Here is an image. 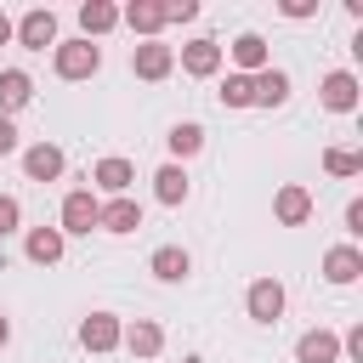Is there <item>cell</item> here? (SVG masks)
Masks as SVG:
<instances>
[{
    "label": "cell",
    "mask_w": 363,
    "mask_h": 363,
    "mask_svg": "<svg viewBox=\"0 0 363 363\" xmlns=\"http://www.w3.org/2000/svg\"><path fill=\"white\" fill-rule=\"evenodd\" d=\"M51 68H57V79H91V74L102 68V51H96L91 40H57Z\"/></svg>",
    "instance_id": "6da1fadb"
},
{
    "label": "cell",
    "mask_w": 363,
    "mask_h": 363,
    "mask_svg": "<svg viewBox=\"0 0 363 363\" xmlns=\"http://www.w3.org/2000/svg\"><path fill=\"white\" fill-rule=\"evenodd\" d=\"M11 40H17V45H28V51H45V45H57V11H51V6H34V11H23V23H11Z\"/></svg>",
    "instance_id": "7a4b0ae2"
},
{
    "label": "cell",
    "mask_w": 363,
    "mask_h": 363,
    "mask_svg": "<svg viewBox=\"0 0 363 363\" xmlns=\"http://www.w3.org/2000/svg\"><path fill=\"white\" fill-rule=\"evenodd\" d=\"M96 216H102V199H96L91 187H74V193L62 199V227H57V233H62V238H68V233H91Z\"/></svg>",
    "instance_id": "3957f363"
},
{
    "label": "cell",
    "mask_w": 363,
    "mask_h": 363,
    "mask_svg": "<svg viewBox=\"0 0 363 363\" xmlns=\"http://www.w3.org/2000/svg\"><path fill=\"white\" fill-rule=\"evenodd\" d=\"M244 306H250L255 323H278V318H284V284H278V278H255Z\"/></svg>",
    "instance_id": "277c9868"
},
{
    "label": "cell",
    "mask_w": 363,
    "mask_h": 363,
    "mask_svg": "<svg viewBox=\"0 0 363 363\" xmlns=\"http://www.w3.org/2000/svg\"><path fill=\"white\" fill-rule=\"evenodd\" d=\"M130 68H136V79H164V74L176 68V51L159 45V40H142V45L130 51Z\"/></svg>",
    "instance_id": "5b68a950"
},
{
    "label": "cell",
    "mask_w": 363,
    "mask_h": 363,
    "mask_svg": "<svg viewBox=\"0 0 363 363\" xmlns=\"http://www.w3.org/2000/svg\"><path fill=\"white\" fill-rule=\"evenodd\" d=\"M119 335H125V329H119L113 312H91V318L79 323V346H85V352H113Z\"/></svg>",
    "instance_id": "8992f818"
},
{
    "label": "cell",
    "mask_w": 363,
    "mask_h": 363,
    "mask_svg": "<svg viewBox=\"0 0 363 363\" xmlns=\"http://www.w3.org/2000/svg\"><path fill=\"white\" fill-rule=\"evenodd\" d=\"M23 176H28V182H57V176H62V147H57V142H34V147L23 153Z\"/></svg>",
    "instance_id": "52a82bcc"
},
{
    "label": "cell",
    "mask_w": 363,
    "mask_h": 363,
    "mask_svg": "<svg viewBox=\"0 0 363 363\" xmlns=\"http://www.w3.org/2000/svg\"><path fill=\"white\" fill-rule=\"evenodd\" d=\"M272 216H278L284 227H306V216H312V193H306L301 182L278 187V199H272Z\"/></svg>",
    "instance_id": "ba28073f"
},
{
    "label": "cell",
    "mask_w": 363,
    "mask_h": 363,
    "mask_svg": "<svg viewBox=\"0 0 363 363\" xmlns=\"http://www.w3.org/2000/svg\"><path fill=\"white\" fill-rule=\"evenodd\" d=\"M323 278H329V284H357V278H363V250H357V244H335V250L323 255Z\"/></svg>",
    "instance_id": "9c48e42d"
},
{
    "label": "cell",
    "mask_w": 363,
    "mask_h": 363,
    "mask_svg": "<svg viewBox=\"0 0 363 363\" xmlns=\"http://www.w3.org/2000/svg\"><path fill=\"white\" fill-rule=\"evenodd\" d=\"M318 96H323V108H329V113H352V108H357V74L335 68V74L323 79V91H318Z\"/></svg>",
    "instance_id": "30bf717a"
},
{
    "label": "cell",
    "mask_w": 363,
    "mask_h": 363,
    "mask_svg": "<svg viewBox=\"0 0 363 363\" xmlns=\"http://www.w3.org/2000/svg\"><path fill=\"white\" fill-rule=\"evenodd\" d=\"M96 227H102V233H136V227H142V204H136L130 193H125V199H108L102 216H96Z\"/></svg>",
    "instance_id": "8fae6325"
},
{
    "label": "cell",
    "mask_w": 363,
    "mask_h": 363,
    "mask_svg": "<svg viewBox=\"0 0 363 363\" xmlns=\"http://www.w3.org/2000/svg\"><path fill=\"white\" fill-rule=\"evenodd\" d=\"M119 346H130V357H159V352H164V329H159L153 318H136V323L119 335Z\"/></svg>",
    "instance_id": "7c38bea8"
},
{
    "label": "cell",
    "mask_w": 363,
    "mask_h": 363,
    "mask_svg": "<svg viewBox=\"0 0 363 363\" xmlns=\"http://www.w3.org/2000/svg\"><path fill=\"white\" fill-rule=\"evenodd\" d=\"M216 68H221V45H216V40H193V45H182V74L210 79Z\"/></svg>",
    "instance_id": "4fadbf2b"
},
{
    "label": "cell",
    "mask_w": 363,
    "mask_h": 363,
    "mask_svg": "<svg viewBox=\"0 0 363 363\" xmlns=\"http://www.w3.org/2000/svg\"><path fill=\"white\" fill-rule=\"evenodd\" d=\"M250 85H255V108H284L289 102V74L284 68H261V74H250Z\"/></svg>",
    "instance_id": "5bb4252c"
},
{
    "label": "cell",
    "mask_w": 363,
    "mask_h": 363,
    "mask_svg": "<svg viewBox=\"0 0 363 363\" xmlns=\"http://www.w3.org/2000/svg\"><path fill=\"white\" fill-rule=\"evenodd\" d=\"M23 250H28L34 267H57V261H62V233H57V227H28Z\"/></svg>",
    "instance_id": "9a60e30c"
},
{
    "label": "cell",
    "mask_w": 363,
    "mask_h": 363,
    "mask_svg": "<svg viewBox=\"0 0 363 363\" xmlns=\"http://www.w3.org/2000/svg\"><path fill=\"white\" fill-rule=\"evenodd\" d=\"M119 23H125L130 34H142V40H153V34L164 28V11H159L153 0H130V6L119 11Z\"/></svg>",
    "instance_id": "2e32d148"
},
{
    "label": "cell",
    "mask_w": 363,
    "mask_h": 363,
    "mask_svg": "<svg viewBox=\"0 0 363 363\" xmlns=\"http://www.w3.org/2000/svg\"><path fill=\"white\" fill-rule=\"evenodd\" d=\"M91 182H96L102 193L125 199V193H130V182H136V170H130V159H102V164L91 170Z\"/></svg>",
    "instance_id": "e0dca14e"
},
{
    "label": "cell",
    "mask_w": 363,
    "mask_h": 363,
    "mask_svg": "<svg viewBox=\"0 0 363 363\" xmlns=\"http://www.w3.org/2000/svg\"><path fill=\"white\" fill-rule=\"evenodd\" d=\"M147 267H153V278H159V284H182V278L193 272V255H187V250H176V244H164V250H153V261H147Z\"/></svg>",
    "instance_id": "ac0fdd59"
},
{
    "label": "cell",
    "mask_w": 363,
    "mask_h": 363,
    "mask_svg": "<svg viewBox=\"0 0 363 363\" xmlns=\"http://www.w3.org/2000/svg\"><path fill=\"white\" fill-rule=\"evenodd\" d=\"M295 357H301V363H335V357H340V340H335L329 329H306V335L295 340Z\"/></svg>",
    "instance_id": "d6986e66"
},
{
    "label": "cell",
    "mask_w": 363,
    "mask_h": 363,
    "mask_svg": "<svg viewBox=\"0 0 363 363\" xmlns=\"http://www.w3.org/2000/svg\"><path fill=\"white\" fill-rule=\"evenodd\" d=\"M79 40H96V34H108V28H119V6H108V0H85L79 6Z\"/></svg>",
    "instance_id": "ffe728a7"
},
{
    "label": "cell",
    "mask_w": 363,
    "mask_h": 363,
    "mask_svg": "<svg viewBox=\"0 0 363 363\" xmlns=\"http://www.w3.org/2000/svg\"><path fill=\"white\" fill-rule=\"evenodd\" d=\"M28 96H34V79H28L23 68H6V74H0V113L11 119V113L28 102Z\"/></svg>",
    "instance_id": "44dd1931"
},
{
    "label": "cell",
    "mask_w": 363,
    "mask_h": 363,
    "mask_svg": "<svg viewBox=\"0 0 363 363\" xmlns=\"http://www.w3.org/2000/svg\"><path fill=\"white\" fill-rule=\"evenodd\" d=\"M233 62H238L244 74H261V68H272V57H267V40H261V34H238V40H233Z\"/></svg>",
    "instance_id": "7402d4cb"
},
{
    "label": "cell",
    "mask_w": 363,
    "mask_h": 363,
    "mask_svg": "<svg viewBox=\"0 0 363 363\" xmlns=\"http://www.w3.org/2000/svg\"><path fill=\"white\" fill-rule=\"evenodd\" d=\"M153 193H159V204H182L187 199V170L182 164H159L153 170Z\"/></svg>",
    "instance_id": "603a6c76"
},
{
    "label": "cell",
    "mask_w": 363,
    "mask_h": 363,
    "mask_svg": "<svg viewBox=\"0 0 363 363\" xmlns=\"http://www.w3.org/2000/svg\"><path fill=\"white\" fill-rule=\"evenodd\" d=\"M221 108H255L250 74H227V79H221Z\"/></svg>",
    "instance_id": "cb8c5ba5"
},
{
    "label": "cell",
    "mask_w": 363,
    "mask_h": 363,
    "mask_svg": "<svg viewBox=\"0 0 363 363\" xmlns=\"http://www.w3.org/2000/svg\"><path fill=\"white\" fill-rule=\"evenodd\" d=\"M164 142H170V153H176V159H193V153L204 147V130H199V125H170V136H164Z\"/></svg>",
    "instance_id": "d4e9b609"
},
{
    "label": "cell",
    "mask_w": 363,
    "mask_h": 363,
    "mask_svg": "<svg viewBox=\"0 0 363 363\" xmlns=\"http://www.w3.org/2000/svg\"><path fill=\"white\" fill-rule=\"evenodd\" d=\"M323 170H329V176H357V170H363V153H352V147H329V153H323Z\"/></svg>",
    "instance_id": "484cf974"
},
{
    "label": "cell",
    "mask_w": 363,
    "mask_h": 363,
    "mask_svg": "<svg viewBox=\"0 0 363 363\" xmlns=\"http://www.w3.org/2000/svg\"><path fill=\"white\" fill-rule=\"evenodd\" d=\"M17 221H23L17 199H11V193H0V238H11V233H17Z\"/></svg>",
    "instance_id": "4316f807"
},
{
    "label": "cell",
    "mask_w": 363,
    "mask_h": 363,
    "mask_svg": "<svg viewBox=\"0 0 363 363\" xmlns=\"http://www.w3.org/2000/svg\"><path fill=\"white\" fill-rule=\"evenodd\" d=\"M159 11H164V23H193V17H199V6H193V0H164Z\"/></svg>",
    "instance_id": "83f0119b"
},
{
    "label": "cell",
    "mask_w": 363,
    "mask_h": 363,
    "mask_svg": "<svg viewBox=\"0 0 363 363\" xmlns=\"http://www.w3.org/2000/svg\"><path fill=\"white\" fill-rule=\"evenodd\" d=\"M340 346H346V352H352V357H357V363H363V323H352V329H346V340H340Z\"/></svg>",
    "instance_id": "f1b7e54d"
},
{
    "label": "cell",
    "mask_w": 363,
    "mask_h": 363,
    "mask_svg": "<svg viewBox=\"0 0 363 363\" xmlns=\"http://www.w3.org/2000/svg\"><path fill=\"white\" fill-rule=\"evenodd\" d=\"M318 0H284V17H312Z\"/></svg>",
    "instance_id": "f546056e"
},
{
    "label": "cell",
    "mask_w": 363,
    "mask_h": 363,
    "mask_svg": "<svg viewBox=\"0 0 363 363\" xmlns=\"http://www.w3.org/2000/svg\"><path fill=\"white\" fill-rule=\"evenodd\" d=\"M346 233H363V199L346 204Z\"/></svg>",
    "instance_id": "4dcf8cb0"
},
{
    "label": "cell",
    "mask_w": 363,
    "mask_h": 363,
    "mask_svg": "<svg viewBox=\"0 0 363 363\" xmlns=\"http://www.w3.org/2000/svg\"><path fill=\"white\" fill-rule=\"evenodd\" d=\"M11 147H17V125L0 113V153H11Z\"/></svg>",
    "instance_id": "1f68e13d"
},
{
    "label": "cell",
    "mask_w": 363,
    "mask_h": 363,
    "mask_svg": "<svg viewBox=\"0 0 363 363\" xmlns=\"http://www.w3.org/2000/svg\"><path fill=\"white\" fill-rule=\"evenodd\" d=\"M6 40H11V17L0 11V45H6Z\"/></svg>",
    "instance_id": "d6a6232c"
},
{
    "label": "cell",
    "mask_w": 363,
    "mask_h": 363,
    "mask_svg": "<svg viewBox=\"0 0 363 363\" xmlns=\"http://www.w3.org/2000/svg\"><path fill=\"white\" fill-rule=\"evenodd\" d=\"M6 340H11V318L0 312V346H6Z\"/></svg>",
    "instance_id": "836d02e7"
}]
</instances>
